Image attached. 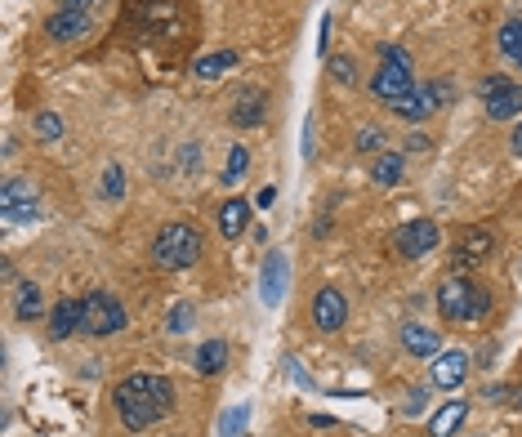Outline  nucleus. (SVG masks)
<instances>
[{
    "instance_id": "obj_1",
    "label": "nucleus",
    "mask_w": 522,
    "mask_h": 437,
    "mask_svg": "<svg viewBox=\"0 0 522 437\" xmlns=\"http://www.w3.org/2000/svg\"><path fill=\"white\" fill-rule=\"evenodd\" d=\"M112 406H116L125 433H143L174 411V384L153 371H134L112 388Z\"/></svg>"
},
{
    "instance_id": "obj_2",
    "label": "nucleus",
    "mask_w": 522,
    "mask_h": 437,
    "mask_svg": "<svg viewBox=\"0 0 522 437\" xmlns=\"http://www.w3.org/2000/svg\"><path fill=\"white\" fill-rule=\"evenodd\" d=\"M438 313H442V322H482L491 313V290L469 281L465 273L442 277V286H438Z\"/></svg>"
},
{
    "instance_id": "obj_3",
    "label": "nucleus",
    "mask_w": 522,
    "mask_h": 437,
    "mask_svg": "<svg viewBox=\"0 0 522 437\" xmlns=\"http://www.w3.org/2000/svg\"><path fill=\"white\" fill-rule=\"evenodd\" d=\"M370 94L389 108L402 103L407 94H416V67H411L407 45H379V67L370 76Z\"/></svg>"
},
{
    "instance_id": "obj_4",
    "label": "nucleus",
    "mask_w": 522,
    "mask_h": 437,
    "mask_svg": "<svg viewBox=\"0 0 522 437\" xmlns=\"http://www.w3.org/2000/svg\"><path fill=\"white\" fill-rule=\"evenodd\" d=\"M202 255H206V241H202V232H197L192 223H183V218L165 223L157 237H153V259H157L165 273H183V268H192Z\"/></svg>"
},
{
    "instance_id": "obj_5",
    "label": "nucleus",
    "mask_w": 522,
    "mask_h": 437,
    "mask_svg": "<svg viewBox=\"0 0 522 437\" xmlns=\"http://www.w3.org/2000/svg\"><path fill=\"white\" fill-rule=\"evenodd\" d=\"M81 330L94 335V339H107L116 330H125V308L112 290H90L81 295Z\"/></svg>"
},
{
    "instance_id": "obj_6",
    "label": "nucleus",
    "mask_w": 522,
    "mask_h": 437,
    "mask_svg": "<svg viewBox=\"0 0 522 437\" xmlns=\"http://www.w3.org/2000/svg\"><path fill=\"white\" fill-rule=\"evenodd\" d=\"M438 241H442V228H438L433 218H407V223L393 228V250H398L402 259H424V255H433Z\"/></svg>"
},
{
    "instance_id": "obj_7",
    "label": "nucleus",
    "mask_w": 522,
    "mask_h": 437,
    "mask_svg": "<svg viewBox=\"0 0 522 437\" xmlns=\"http://www.w3.org/2000/svg\"><path fill=\"white\" fill-rule=\"evenodd\" d=\"M0 218L5 223H32L41 218V197L32 179H5L0 188Z\"/></svg>"
},
{
    "instance_id": "obj_8",
    "label": "nucleus",
    "mask_w": 522,
    "mask_h": 437,
    "mask_svg": "<svg viewBox=\"0 0 522 437\" xmlns=\"http://www.w3.org/2000/svg\"><path fill=\"white\" fill-rule=\"evenodd\" d=\"M482 99H487V116L491 121H518L522 116V85L505 81V76L482 81Z\"/></svg>"
},
{
    "instance_id": "obj_9",
    "label": "nucleus",
    "mask_w": 522,
    "mask_h": 437,
    "mask_svg": "<svg viewBox=\"0 0 522 437\" xmlns=\"http://www.w3.org/2000/svg\"><path fill=\"white\" fill-rule=\"evenodd\" d=\"M313 326L321 335H340V330L349 326V299H344V290H335V286H321L313 295Z\"/></svg>"
},
{
    "instance_id": "obj_10",
    "label": "nucleus",
    "mask_w": 522,
    "mask_h": 437,
    "mask_svg": "<svg viewBox=\"0 0 522 437\" xmlns=\"http://www.w3.org/2000/svg\"><path fill=\"white\" fill-rule=\"evenodd\" d=\"M496 250V232L491 228H482V223H469V228H460V237H456V273H465L473 264H482L487 255Z\"/></svg>"
},
{
    "instance_id": "obj_11",
    "label": "nucleus",
    "mask_w": 522,
    "mask_h": 437,
    "mask_svg": "<svg viewBox=\"0 0 522 437\" xmlns=\"http://www.w3.org/2000/svg\"><path fill=\"white\" fill-rule=\"evenodd\" d=\"M469 371H473V357L465 348H442V353L433 357V366H428V380H433V388L456 393L460 384L469 380Z\"/></svg>"
},
{
    "instance_id": "obj_12",
    "label": "nucleus",
    "mask_w": 522,
    "mask_h": 437,
    "mask_svg": "<svg viewBox=\"0 0 522 437\" xmlns=\"http://www.w3.org/2000/svg\"><path fill=\"white\" fill-rule=\"evenodd\" d=\"M94 32V23H90V14H81V9H54L50 18H45V36L50 41H81V36H90Z\"/></svg>"
},
{
    "instance_id": "obj_13",
    "label": "nucleus",
    "mask_w": 522,
    "mask_h": 437,
    "mask_svg": "<svg viewBox=\"0 0 522 437\" xmlns=\"http://www.w3.org/2000/svg\"><path fill=\"white\" fill-rule=\"evenodd\" d=\"M263 116H268V90H260V85L241 90L237 103H232V125L237 130H260Z\"/></svg>"
},
{
    "instance_id": "obj_14",
    "label": "nucleus",
    "mask_w": 522,
    "mask_h": 437,
    "mask_svg": "<svg viewBox=\"0 0 522 437\" xmlns=\"http://www.w3.org/2000/svg\"><path fill=\"white\" fill-rule=\"evenodd\" d=\"M402 348H407V357H416V362H433V357L442 353V335L433 326H424V322H407V326H402Z\"/></svg>"
},
{
    "instance_id": "obj_15",
    "label": "nucleus",
    "mask_w": 522,
    "mask_h": 437,
    "mask_svg": "<svg viewBox=\"0 0 522 437\" xmlns=\"http://www.w3.org/2000/svg\"><path fill=\"white\" fill-rule=\"evenodd\" d=\"M286 277H291V268H286V255L281 250H272L268 259H263V273H260V295L268 308H277L281 299H286Z\"/></svg>"
},
{
    "instance_id": "obj_16",
    "label": "nucleus",
    "mask_w": 522,
    "mask_h": 437,
    "mask_svg": "<svg viewBox=\"0 0 522 437\" xmlns=\"http://www.w3.org/2000/svg\"><path fill=\"white\" fill-rule=\"evenodd\" d=\"M438 108H442V99H438V85L428 81V85H416V94H407L402 103H393V116H402L407 125H416V121H428Z\"/></svg>"
},
{
    "instance_id": "obj_17",
    "label": "nucleus",
    "mask_w": 522,
    "mask_h": 437,
    "mask_svg": "<svg viewBox=\"0 0 522 437\" xmlns=\"http://www.w3.org/2000/svg\"><path fill=\"white\" fill-rule=\"evenodd\" d=\"M251 218H255V206H251L246 197H228V201L219 206V237H223V241H237V237L251 228Z\"/></svg>"
},
{
    "instance_id": "obj_18",
    "label": "nucleus",
    "mask_w": 522,
    "mask_h": 437,
    "mask_svg": "<svg viewBox=\"0 0 522 437\" xmlns=\"http://www.w3.org/2000/svg\"><path fill=\"white\" fill-rule=\"evenodd\" d=\"M465 420H469V402L465 397H451L447 406H438L433 411V420H428V437H456L465 429Z\"/></svg>"
},
{
    "instance_id": "obj_19",
    "label": "nucleus",
    "mask_w": 522,
    "mask_h": 437,
    "mask_svg": "<svg viewBox=\"0 0 522 437\" xmlns=\"http://www.w3.org/2000/svg\"><path fill=\"white\" fill-rule=\"evenodd\" d=\"M81 330V299H58L50 308V339H72Z\"/></svg>"
},
{
    "instance_id": "obj_20",
    "label": "nucleus",
    "mask_w": 522,
    "mask_h": 437,
    "mask_svg": "<svg viewBox=\"0 0 522 437\" xmlns=\"http://www.w3.org/2000/svg\"><path fill=\"white\" fill-rule=\"evenodd\" d=\"M45 313V295H41V286L36 281H23L18 290H14V317L27 326V322H36Z\"/></svg>"
},
{
    "instance_id": "obj_21",
    "label": "nucleus",
    "mask_w": 522,
    "mask_h": 437,
    "mask_svg": "<svg viewBox=\"0 0 522 437\" xmlns=\"http://www.w3.org/2000/svg\"><path fill=\"white\" fill-rule=\"evenodd\" d=\"M237 63H241L237 50H214V54H202L197 63H192V76H197V81H219V76L232 72Z\"/></svg>"
},
{
    "instance_id": "obj_22",
    "label": "nucleus",
    "mask_w": 522,
    "mask_h": 437,
    "mask_svg": "<svg viewBox=\"0 0 522 437\" xmlns=\"http://www.w3.org/2000/svg\"><path fill=\"white\" fill-rule=\"evenodd\" d=\"M402 174H407L402 152H379V157H370V183H379V188H398Z\"/></svg>"
},
{
    "instance_id": "obj_23",
    "label": "nucleus",
    "mask_w": 522,
    "mask_h": 437,
    "mask_svg": "<svg viewBox=\"0 0 522 437\" xmlns=\"http://www.w3.org/2000/svg\"><path fill=\"white\" fill-rule=\"evenodd\" d=\"M192 366H197L202 375H223V366H228V344H223V339H206V344L197 348Z\"/></svg>"
},
{
    "instance_id": "obj_24",
    "label": "nucleus",
    "mask_w": 522,
    "mask_h": 437,
    "mask_svg": "<svg viewBox=\"0 0 522 437\" xmlns=\"http://www.w3.org/2000/svg\"><path fill=\"white\" fill-rule=\"evenodd\" d=\"M496 45H500L505 63L522 67V18H505V23H500V32H496Z\"/></svg>"
},
{
    "instance_id": "obj_25",
    "label": "nucleus",
    "mask_w": 522,
    "mask_h": 437,
    "mask_svg": "<svg viewBox=\"0 0 522 437\" xmlns=\"http://www.w3.org/2000/svg\"><path fill=\"white\" fill-rule=\"evenodd\" d=\"M246 170H251V148L232 143V148H228V161H223V174H219V183H223V188H237Z\"/></svg>"
},
{
    "instance_id": "obj_26",
    "label": "nucleus",
    "mask_w": 522,
    "mask_h": 437,
    "mask_svg": "<svg viewBox=\"0 0 522 437\" xmlns=\"http://www.w3.org/2000/svg\"><path fill=\"white\" fill-rule=\"evenodd\" d=\"M197 174H202V143H183V148L174 152V179L192 183Z\"/></svg>"
},
{
    "instance_id": "obj_27",
    "label": "nucleus",
    "mask_w": 522,
    "mask_h": 437,
    "mask_svg": "<svg viewBox=\"0 0 522 437\" xmlns=\"http://www.w3.org/2000/svg\"><path fill=\"white\" fill-rule=\"evenodd\" d=\"M246 429H251V411L246 406H228L219 415V437H246Z\"/></svg>"
},
{
    "instance_id": "obj_28",
    "label": "nucleus",
    "mask_w": 522,
    "mask_h": 437,
    "mask_svg": "<svg viewBox=\"0 0 522 437\" xmlns=\"http://www.w3.org/2000/svg\"><path fill=\"white\" fill-rule=\"evenodd\" d=\"M326 72L335 85H358V63L349 54H326Z\"/></svg>"
},
{
    "instance_id": "obj_29",
    "label": "nucleus",
    "mask_w": 522,
    "mask_h": 437,
    "mask_svg": "<svg viewBox=\"0 0 522 437\" xmlns=\"http://www.w3.org/2000/svg\"><path fill=\"white\" fill-rule=\"evenodd\" d=\"M353 148H358L362 157H379V152H389V139H384V130L362 125V130H358V139H353Z\"/></svg>"
},
{
    "instance_id": "obj_30",
    "label": "nucleus",
    "mask_w": 522,
    "mask_h": 437,
    "mask_svg": "<svg viewBox=\"0 0 522 437\" xmlns=\"http://www.w3.org/2000/svg\"><path fill=\"white\" fill-rule=\"evenodd\" d=\"M99 197H103L107 206H116V201L125 197V170H121L116 161L103 170V188H99Z\"/></svg>"
},
{
    "instance_id": "obj_31",
    "label": "nucleus",
    "mask_w": 522,
    "mask_h": 437,
    "mask_svg": "<svg viewBox=\"0 0 522 437\" xmlns=\"http://www.w3.org/2000/svg\"><path fill=\"white\" fill-rule=\"evenodd\" d=\"M192 322H197V308H192L188 299H179V304L170 308V317H165V330H170V335H188Z\"/></svg>"
},
{
    "instance_id": "obj_32",
    "label": "nucleus",
    "mask_w": 522,
    "mask_h": 437,
    "mask_svg": "<svg viewBox=\"0 0 522 437\" xmlns=\"http://www.w3.org/2000/svg\"><path fill=\"white\" fill-rule=\"evenodd\" d=\"M67 134V121L58 116V112H36V139H45V143H58Z\"/></svg>"
},
{
    "instance_id": "obj_33",
    "label": "nucleus",
    "mask_w": 522,
    "mask_h": 437,
    "mask_svg": "<svg viewBox=\"0 0 522 437\" xmlns=\"http://www.w3.org/2000/svg\"><path fill=\"white\" fill-rule=\"evenodd\" d=\"M428 134H407V152H428Z\"/></svg>"
},
{
    "instance_id": "obj_34",
    "label": "nucleus",
    "mask_w": 522,
    "mask_h": 437,
    "mask_svg": "<svg viewBox=\"0 0 522 437\" xmlns=\"http://www.w3.org/2000/svg\"><path fill=\"white\" fill-rule=\"evenodd\" d=\"M326 41H330V14L321 18V36H317V50H321V54H326Z\"/></svg>"
},
{
    "instance_id": "obj_35",
    "label": "nucleus",
    "mask_w": 522,
    "mask_h": 437,
    "mask_svg": "<svg viewBox=\"0 0 522 437\" xmlns=\"http://www.w3.org/2000/svg\"><path fill=\"white\" fill-rule=\"evenodd\" d=\"M424 397H428V393H419V388H416V393H411V402H407V406H402V411H407V415H416L419 406H424Z\"/></svg>"
},
{
    "instance_id": "obj_36",
    "label": "nucleus",
    "mask_w": 522,
    "mask_h": 437,
    "mask_svg": "<svg viewBox=\"0 0 522 437\" xmlns=\"http://www.w3.org/2000/svg\"><path fill=\"white\" fill-rule=\"evenodd\" d=\"M99 0H63V9H81V14H90Z\"/></svg>"
},
{
    "instance_id": "obj_37",
    "label": "nucleus",
    "mask_w": 522,
    "mask_h": 437,
    "mask_svg": "<svg viewBox=\"0 0 522 437\" xmlns=\"http://www.w3.org/2000/svg\"><path fill=\"white\" fill-rule=\"evenodd\" d=\"M277 201V188H263L260 197H255V206H272Z\"/></svg>"
},
{
    "instance_id": "obj_38",
    "label": "nucleus",
    "mask_w": 522,
    "mask_h": 437,
    "mask_svg": "<svg viewBox=\"0 0 522 437\" xmlns=\"http://www.w3.org/2000/svg\"><path fill=\"white\" fill-rule=\"evenodd\" d=\"M509 148H514V152H518V157H522V121H518V125H514V134H509Z\"/></svg>"
},
{
    "instance_id": "obj_39",
    "label": "nucleus",
    "mask_w": 522,
    "mask_h": 437,
    "mask_svg": "<svg viewBox=\"0 0 522 437\" xmlns=\"http://www.w3.org/2000/svg\"><path fill=\"white\" fill-rule=\"evenodd\" d=\"M304 157H313V121L304 125Z\"/></svg>"
},
{
    "instance_id": "obj_40",
    "label": "nucleus",
    "mask_w": 522,
    "mask_h": 437,
    "mask_svg": "<svg viewBox=\"0 0 522 437\" xmlns=\"http://www.w3.org/2000/svg\"><path fill=\"white\" fill-rule=\"evenodd\" d=\"M309 424H313V429H330L335 420H330V415H309Z\"/></svg>"
}]
</instances>
